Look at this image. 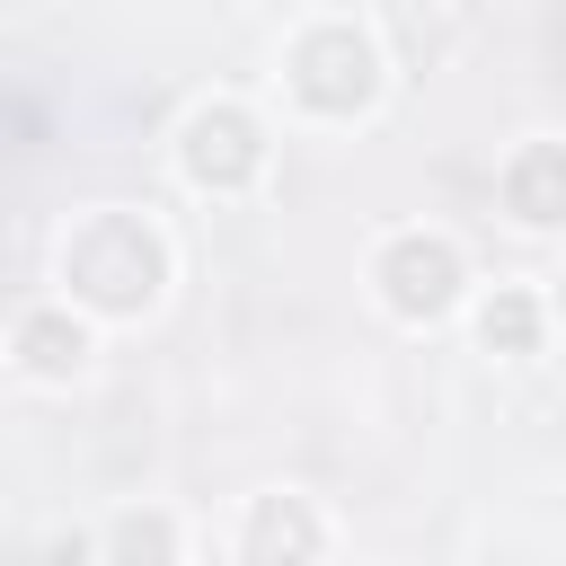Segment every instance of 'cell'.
<instances>
[{"label": "cell", "mask_w": 566, "mask_h": 566, "mask_svg": "<svg viewBox=\"0 0 566 566\" xmlns=\"http://www.w3.org/2000/svg\"><path fill=\"white\" fill-rule=\"evenodd\" d=\"M62 283H71L88 310L133 318V310H150L159 283H168V248H159V230H150L142 212H97V221L71 230V248H62Z\"/></svg>", "instance_id": "1"}, {"label": "cell", "mask_w": 566, "mask_h": 566, "mask_svg": "<svg viewBox=\"0 0 566 566\" xmlns=\"http://www.w3.org/2000/svg\"><path fill=\"white\" fill-rule=\"evenodd\" d=\"M292 88H301L318 115H354V106H371V88H380V53H371V35L345 27V18H318V27L292 44Z\"/></svg>", "instance_id": "2"}, {"label": "cell", "mask_w": 566, "mask_h": 566, "mask_svg": "<svg viewBox=\"0 0 566 566\" xmlns=\"http://www.w3.org/2000/svg\"><path fill=\"white\" fill-rule=\"evenodd\" d=\"M380 292H389V310L433 318V310L460 292V256H451V239H424V230L389 239V248H380Z\"/></svg>", "instance_id": "3"}, {"label": "cell", "mask_w": 566, "mask_h": 566, "mask_svg": "<svg viewBox=\"0 0 566 566\" xmlns=\"http://www.w3.org/2000/svg\"><path fill=\"white\" fill-rule=\"evenodd\" d=\"M256 159H265V142H256V124L239 106H203L186 124V177L195 186H248Z\"/></svg>", "instance_id": "4"}, {"label": "cell", "mask_w": 566, "mask_h": 566, "mask_svg": "<svg viewBox=\"0 0 566 566\" xmlns=\"http://www.w3.org/2000/svg\"><path fill=\"white\" fill-rule=\"evenodd\" d=\"M318 557V513L301 495H256L248 513V566H310Z\"/></svg>", "instance_id": "5"}, {"label": "cell", "mask_w": 566, "mask_h": 566, "mask_svg": "<svg viewBox=\"0 0 566 566\" xmlns=\"http://www.w3.org/2000/svg\"><path fill=\"white\" fill-rule=\"evenodd\" d=\"M504 203L522 212V221H566V142H531L513 168H504Z\"/></svg>", "instance_id": "6"}, {"label": "cell", "mask_w": 566, "mask_h": 566, "mask_svg": "<svg viewBox=\"0 0 566 566\" xmlns=\"http://www.w3.org/2000/svg\"><path fill=\"white\" fill-rule=\"evenodd\" d=\"M18 354H27V371H71L88 354V336H80L71 310H27L18 318Z\"/></svg>", "instance_id": "7"}, {"label": "cell", "mask_w": 566, "mask_h": 566, "mask_svg": "<svg viewBox=\"0 0 566 566\" xmlns=\"http://www.w3.org/2000/svg\"><path fill=\"white\" fill-rule=\"evenodd\" d=\"M106 548H115V566H168L177 531H168V513H115Z\"/></svg>", "instance_id": "8"}, {"label": "cell", "mask_w": 566, "mask_h": 566, "mask_svg": "<svg viewBox=\"0 0 566 566\" xmlns=\"http://www.w3.org/2000/svg\"><path fill=\"white\" fill-rule=\"evenodd\" d=\"M478 336H486L495 354H531V336H539L531 292H495V301H486V318H478Z\"/></svg>", "instance_id": "9"}]
</instances>
